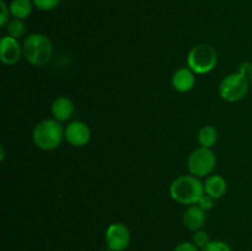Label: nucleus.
Returning a JSON list of instances; mask_svg holds the SVG:
<instances>
[{
    "label": "nucleus",
    "mask_w": 252,
    "mask_h": 251,
    "mask_svg": "<svg viewBox=\"0 0 252 251\" xmlns=\"http://www.w3.org/2000/svg\"><path fill=\"white\" fill-rule=\"evenodd\" d=\"M204 193V185L193 175H182L170 185V194L180 204H197Z\"/></svg>",
    "instance_id": "obj_1"
},
{
    "label": "nucleus",
    "mask_w": 252,
    "mask_h": 251,
    "mask_svg": "<svg viewBox=\"0 0 252 251\" xmlns=\"http://www.w3.org/2000/svg\"><path fill=\"white\" fill-rule=\"evenodd\" d=\"M33 143L42 150H54L65 139V129L57 120H43L37 123L32 133Z\"/></svg>",
    "instance_id": "obj_2"
},
{
    "label": "nucleus",
    "mask_w": 252,
    "mask_h": 251,
    "mask_svg": "<svg viewBox=\"0 0 252 251\" xmlns=\"http://www.w3.org/2000/svg\"><path fill=\"white\" fill-rule=\"evenodd\" d=\"M24 57L30 64L42 66L48 63L53 56V43L43 33H32L22 43Z\"/></svg>",
    "instance_id": "obj_3"
},
{
    "label": "nucleus",
    "mask_w": 252,
    "mask_h": 251,
    "mask_svg": "<svg viewBox=\"0 0 252 251\" xmlns=\"http://www.w3.org/2000/svg\"><path fill=\"white\" fill-rule=\"evenodd\" d=\"M218 63V53L209 44H197L187 56V65L194 74L211 73Z\"/></svg>",
    "instance_id": "obj_4"
},
{
    "label": "nucleus",
    "mask_w": 252,
    "mask_h": 251,
    "mask_svg": "<svg viewBox=\"0 0 252 251\" xmlns=\"http://www.w3.org/2000/svg\"><path fill=\"white\" fill-rule=\"evenodd\" d=\"M250 88V79L240 73H233L226 75L219 84V94L221 98L228 102L240 101L248 95Z\"/></svg>",
    "instance_id": "obj_5"
},
{
    "label": "nucleus",
    "mask_w": 252,
    "mask_h": 251,
    "mask_svg": "<svg viewBox=\"0 0 252 251\" xmlns=\"http://www.w3.org/2000/svg\"><path fill=\"white\" fill-rule=\"evenodd\" d=\"M217 164L216 154L209 148H197L191 153L187 160L189 174L196 177H206L213 172Z\"/></svg>",
    "instance_id": "obj_6"
},
{
    "label": "nucleus",
    "mask_w": 252,
    "mask_h": 251,
    "mask_svg": "<svg viewBox=\"0 0 252 251\" xmlns=\"http://www.w3.org/2000/svg\"><path fill=\"white\" fill-rule=\"evenodd\" d=\"M106 244L111 251H125L130 241V231L123 223H112L105 234Z\"/></svg>",
    "instance_id": "obj_7"
},
{
    "label": "nucleus",
    "mask_w": 252,
    "mask_h": 251,
    "mask_svg": "<svg viewBox=\"0 0 252 251\" xmlns=\"http://www.w3.org/2000/svg\"><path fill=\"white\" fill-rule=\"evenodd\" d=\"M24 56V49L19 39L11 36L2 37L0 41V59L6 65H14Z\"/></svg>",
    "instance_id": "obj_8"
},
{
    "label": "nucleus",
    "mask_w": 252,
    "mask_h": 251,
    "mask_svg": "<svg viewBox=\"0 0 252 251\" xmlns=\"http://www.w3.org/2000/svg\"><path fill=\"white\" fill-rule=\"evenodd\" d=\"M91 130L86 123L81 121L70 122L65 128V140L73 147H84L89 143Z\"/></svg>",
    "instance_id": "obj_9"
},
{
    "label": "nucleus",
    "mask_w": 252,
    "mask_h": 251,
    "mask_svg": "<svg viewBox=\"0 0 252 251\" xmlns=\"http://www.w3.org/2000/svg\"><path fill=\"white\" fill-rule=\"evenodd\" d=\"M206 211L202 209L198 204L189 206L184 213V217H182L184 225L187 229L193 231L201 230L204 224H206Z\"/></svg>",
    "instance_id": "obj_10"
},
{
    "label": "nucleus",
    "mask_w": 252,
    "mask_h": 251,
    "mask_svg": "<svg viewBox=\"0 0 252 251\" xmlns=\"http://www.w3.org/2000/svg\"><path fill=\"white\" fill-rule=\"evenodd\" d=\"M196 76L189 68H180L172 75V86L179 93H189L194 88Z\"/></svg>",
    "instance_id": "obj_11"
},
{
    "label": "nucleus",
    "mask_w": 252,
    "mask_h": 251,
    "mask_svg": "<svg viewBox=\"0 0 252 251\" xmlns=\"http://www.w3.org/2000/svg\"><path fill=\"white\" fill-rule=\"evenodd\" d=\"M51 112L53 115L54 120L59 121V122L68 121L74 113L73 101L69 97H65V96H59L52 103Z\"/></svg>",
    "instance_id": "obj_12"
},
{
    "label": "nucleus",
    "mask_w": 252,
    "mask_h": 251,
    "mask_svg": "<svg viewBox=\"0 0 252 251\" xmlns=\"http://www.w3.org/2000/svg\"><path fill=\"white\" fill-rule=\"evenodd\" d=\"M203 185L206 194H208L214 199H219L225 196L226 189H228L225 179L220 175H209Z\"/></svg>",
    "instance_id": "obj_13"
},
{
    "label": "nucleus",
    "mask_w": 252,
    "mask_h": 251,
    "mask_svg": "<svg viewBox=\"0 0 252 251\" xmlns=\"http://www.w3.org/2000/svg\"><path fill=\"white\" fill-rule=\"evenodd\" d=\"M33 6L32 0H11L9 5L10 14L14 19L25 20L32 14Z\"/></svg>",
    "instance_id": "obj_14"
},
{
    "label": "nucleus",
    "mask_w": 252,
    "mask_h": 251,
    "mask_svg": "<svg viewBox=\"0 0 252 251\" xmlns=\"http://www.w3.org/2000/svg\"><path fill=\"white\" fill-rule=\"evenodd\" d=\"M197 139L201 147L209 148L214 147L218 140V130L213 127V126H203L201 129L198 130L197 134Z\"/></svg>",
    "instance_id": "obj_15"
},
{
    "label": "nucleus",
    "mask_w": 252,
    "mask_h": 251,
    "mask_svg": "<svg viewBox=\"0 0 252 251\" xmlns=\"http://www.w3.org/2000/svg\"><path fill=\"white\" fill-rule=\"evenodd\" d=\"M7 30V36H11L14 38L19 39L20 37H22L26 32V24L24 22V20L20 19H12L10 20L9 24L6 25Z\"/></svg>",
    "instance_id": "obj_16"
},
{
    "label": "nucleus",
    "mask_w": 252,
    "mask_h": 251,
    "mask_svg": "<svg viewBox=\"0 0 252 251\" xmlns=\"http://www.w3.org/2000/svg\"><path fill=\"white\" fill-rule=\"evenodd\" d=\"M201 251H233L230 246L221 240H211Z\"/></svg>",
    "instance_id": "obj_17"
},
{
    "label": "nucleus",
    "mask_w": 252,
    "mask_h": 251,
    "mask_svg": "<svg viewBox=\"0 0 252 251\" xmlns=\"http://www.w3.org/2000/svg\"><path fill=\"white\" fill-rule=\"evenodd\" d=\"M32 1H33L34 7H37L38 10L51 11V10H54L61 4L62 0H32Z\"/></svg>",
    "instance_id": "obj_18"
},
{
    "label": "nucleus",
    "mask_w": 252,
    "mask_h": 251,
    "mask_svg": "<svg viewBox=\"0 0 252 251\" xmlns=\"http://www.w3.org/2000/svg\"><path fill=\"white\" fill-rule=\"evenodd\" d=\"M209 241H211V239H209V235L207 231L202 230V229L201 230L194 231L193 238H192V243H193L197 248H199V249L204 248V246H206Z\"/></svg>",
    "instance_id": "obj_19"
},
{
    "label": "nucleus",
    "mask_w": 252,
    "mask_h": 251,
    "mask_svg": "<svg viewBox=\"0 0 252 251\" xmlns=\"http://www.w3.org/2000/svg\"><path fill=\"white\" fill-rule=\"evenodd\" d=\"M0 9H1V14H0V26L5 27L9 24V17H10V9L6 5L4 0H0Z\"/></svg>",
    "instance_id": "obj_20"
},
{
    "label": "nucleus",
    "mask_w": 252,
    "mask_h": 251,
    "mask_svg": "<svg viewBox=\"0 0 252 251\" xmlns=\"http://www.w3.org/2000/svg\"><path fill=\"white\" fill-rule=\"evenodd\" d=\"M213 201H214V198H212L211 196H208V194L204 193L203 197L199 199V202L197 204H198L202 209H204V211H209V209L213 208V206H214Z\"/></svg>",
    "instance_id": "obj_21"
},
{
    "label": "nucleus",
    "mask_w": 252,
    "mask_h": 251,
    "mask_svg": "<svg viewBox=\"0 0 252 251\" xmlns=\"http://www.w3.org/2000/svg\"><path fill=\"white\" fill-rule=\"evenodd\" d=\"M238 73L243 74L244 76L250 79L252 75V63H250V62H244V63H241L240 66H239Z\"/></svg>",
    "instance_id": "obj_22"
},
{
    "label": "nucleus",
    "mask_w": 252,
    "mask_h": 251,
    "mask_svg": "<svg viewBox=\"0 0 252 251\" xmlns=\"http://www.w3.org/2000/svg\"><path fill=\"white\" fill-rule=\"evenodd\" d=\"M198 249L199 248H197L193 243H187V241H185V243L179 244L175 248L174 251H199Z\"/></svg>",
    "instance_id": "obj_23"
},
{
    "label": "nucleus",
    "mask_w": 252,
    "mask_h": 251,
    "mask_svg": "<svg viewBox=\"0 0 252 251\" xmlns=\"http://www.w3.org/2000/svg\"><path fill=\"white\" fill-rule=\"evenodd\" d=\"M0 150H1V155H0V160H1V161H2V160H4V157H5V150H4V147H2V145H1V147H0Z\"/></svg>",
    "instance_id": "obj_24"
},
{
    "label": "nucleus",
    "mask_w": 252,
    "mask_h": 251,
    "mask_svg": "<svg viewBox=\"0 0 252 251\" xmlns=\"http://www.w3.org/2000/svg\"><path fill=\"white\" fill-rule=\"evenodd\" d=\"M250 80H251V83H252V75H251V78H250Z\"/></svg>",
    "instance_id": "obj_25"
}]
</instances>
